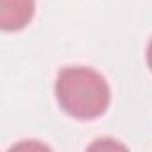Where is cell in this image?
<instances>
[{
    "mask_svg": "<svg viewBox=\"0 0 152 152\" xmlns=\"http://www.w3.org/2000/svg\"><path fill=\"white\" fill-rule=\"evenodd\" d=\"M54 91L61 109L79 120L102 116L111 102V90L104 75L88 66H66L59 70Z\"/></svg>",
    "mask_w": 152,
    "mask_h": 152,
    "instance_id": "obj_1",
    "label": "cell"
},
{
    "mask_svg": "<svg viewBox=\"0 0 152 152\" xmlns=\"http://www.w3.org/2000/svg\"><path fill=\"white\" fill-rule=\"evenodd\" d=\"M34 0H0V25L13 32L29 25L34 16Z\"/></svg>",
    "mask_w": 152,
    "mask_h": 152,
    "instance_id": "obj_2",
    "label": "cell"
},
{
    "mask_svg": "<svg viewBox=\"0 0 152 152\" xmlns=\"http://www.w3.org/2000/svg\"><path fill=\"white\" fill-rule=\"evenodd\" d=\"M147 64H148V68L152 72V38H150L148 47H147Z\"/></svg>",
    "mask_w": 152,
    "mask_h": 152,
    "instance_id": "obj_3",
    "label": "cell"
}]
</instances>
